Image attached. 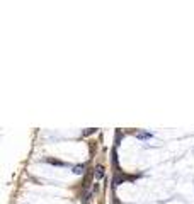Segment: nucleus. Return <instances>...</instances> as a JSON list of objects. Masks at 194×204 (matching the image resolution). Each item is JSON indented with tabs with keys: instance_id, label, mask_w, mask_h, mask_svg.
<instances>
[{
	"instance_id": "4",
	"label": "nucleus",
	"mask_w": 194,
	"mask_h": 204,
	"mask_svg": "<svg viewBox=\"0 0 194 204\" xmlns=\"http://www.w3.org/2000/svg\"><path fill=\"white\" fill-rule=\"evenodd\" d=\"M46 162H48V163H53V165H60V167H63V165H65L63 162H60V160H55V158H46Z\"/></svg>"
},
{
	"instance_id": "3",
	"label": "nucleus",
	"mask_w": 194,
	"mask_h": 204,
	"mask_svg": "<svg viewBox=\"0 0 194 204\" xmlns=\"http://www.w3.org/2000/svg\"><path fill=\"white\" fill-rule=\"evenodd\" d=\"M136 138H140V140H146V138H152V133H136Z\"/></svg>"
},
{
	"instance_id": "1",
	"label": "nucleus",
	"mask_w": 194,
	"mask_h": 204,
	"mask_svg": "<svg viewBox=\"0 0 194 204\" xmlns=\"http://www.w3.org/2000/svg\"><path fill=\"white\" fill-rule=\"evenodd\" d=\"M96 177H97V179H102V177H104V167H102V165H97Z\"/></svg>"
},
{
	"instance_id": "2",
	"label": "nucleus",
	"mask_w": 194,
	"mask_h": 204,
	"mask_svg": "<svg viewBox=\"0 0 194 204\" xmlns=\"http://www.w3.org/2000/svg\"><path fill=\"white\" fill-rule=\"evenodd\" d=\"M83 169H85L83 165H75V167H73V174H77V175H82V174H83Z\"/></svg>"
},
{
	"instance_id": "5",
	"label": "nucleus",
	"mask_w": 194,
	"mask_h": 204,
	"mask_svg": "<svg viewBox=\"0 0 194 204\" xmlns=\"http://www.w3.org/2000/svg\"><path fill=\"white\" fill-rule=\"evenodd\" d=\"M92 133H96V129L94 128H90V129H87L85 133H83V136H89V135H92Z\"/></svg>"
}]
</instances>
